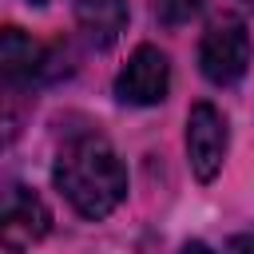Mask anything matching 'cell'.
Listing matches in <instances>:
<instances>
[{
  "label": "cell",
  "mask_w": 254,
  "mask_h": 254,
  "mask_svg": "<svg viewBox=\"0 0 254 254\" xmlns=\"http://www.w3.org/2000/svg\"><path fill=\"white\" fill-rule=\"evenodd\" d=\"M198 4L202 0H155V16H159V24L179 28V24H187L198 12Z\"/></svg>",
  "instance_id": "cell-8"
},
{
  "label": "cell",
  "mask_w": 254,
  "mask_h": 254,
  "mask_svg": "<svg viewBox=\"0 0 254 254\" xmlns=\"http://www.w3.org/2000/svg\"><path fill=\"white\" fill-rule=\"evenodd\" d=\"M52 230V214L44 206V198L28 187H8L4 194V218H0V242L12 250V254H24L32 250L44 234Z\"/></svg>",
  "instance_id": "cell-5"
},
{
  "label": "cell",
  "mask_w": 254,
  "mask_h": 254,
  "mask_svg": "<svg viewBox=\"0 0 254 254\" xmlns=\"http://www.w3.org/2000/svg\"><path fill=\"white\" fill-rule=\"evenodd\" d=\"M230 250H234V254H254V242H250V238H234Z\"/></svg>",
  "instance_id": "cell-9"
},
{
  "label": "cell",
  "mask_w": 254,
  "mask_h": 254,
  "mask_svg": "<svg viewBox=\"0 0 254 254\" xmlns=\"http://www.w3.org/2000/svg\"><path fill=\"white\" fill-rule=\"evenodd\" d=\"M75 24L91 48H111L127 28V0H75Z\"/></svg>",
  "instance_id": "cell-7"
},
{
  "label": "cell",
  "mask_w": 254,
  "mask_h": 254,
  "mask_svg": "<svg viewBox=\"0 0 254 254\" xmlns=\"http://www.w3.org/2000/svg\"><path fill=\"white\" fill-rule=\"evenodd\" d=\"M28 4H52V0H28Z\"/></svg>",
  "instance_id": "cell-11"
},
{
  "label": "cell",
  "mask_w": 254,
  "mask_h": 254,
  "mask_svg": "<svg viewBox=\"0 0 254 254\" xmlns=\"http://www.w3.org/2000/svg\"><path fill=\"white\" fill-rule=\"evenodd\" d=\"M52 179L71 210L83 218H107L127 198V171L115 147L95 131H79L60 147Z\"/></svg>",
  "instance_id": "cell-1"
},
{
  "label": "cell",
  "mask_w": 254,
  "mask_h": 254,
  "mask_svg": "<svg viewBox=\"0 0 254 254\" xmlns=\"http://www.w3.org/2000/svg\"><path fill=\"white\" fill-rule=\"evenodd\" d=\"M0 64H4L8 83H40V79H52V75H56L52 52H48L40 40H32L28 32H20V28H4Z\"/></svg>",
  "instance_id": "cell-6"
},
{
  "label": "cell",
  "mask_w": 254,
  "mask_h": 254,
  "mask_svg": "<svg viewBox=\"0 0 254 254\" xmlns=\"http://www.w3.org/2000/svg\"><path fill=\"white\" fill-rule=\"evenodd\" d=\"M167 87H171V64L151 44L135 48L127 67L115 75V99L127 107H155L167 99Z\"/></svg>",
  "instance_id": "cell-3"
},
{
  "label": "cell",
  "mask_w": 254,
  "mask_h": 254,
  "mask_svg": "<svg viewBox=\"0 0 254 254\" xmlns=\"http://www.w3.org/2000/svg\"><path fill=\"white\" fill-rule=\"evenodd\" d=\"M226 119L214 103H194L187 115V159L198 183H210L226 159Z\"/></svg>",
  "instance_id": "cell-4"
},
{
  "label": "cell",
  "mask_w": 254,
  "mask_h": 254,
  "mask_svg": "<svg viewBox=\"0 0 254 254\" xmlns=\"http://www.w3.org/2000/svg\"><path fill=\"white\" fill-rule=\"evenodd\" d=\"M250 56H254L250 32H246V24L238 16L210 20V28L202 32V44H198V67H202V75L210 83H218V87L238 83L246 75V67H250Z\"/></svg>",
  "instance_id": "cell-2"
},
{
  "label": "cell",
  "mask_w": 254,
  "mask_h": 254,
  "mask_svg": "<svg viewBox=\"0 0 254 254\" xmlns=\"http://www.w3.org/2000/svg\"><path fill=\"white\" fill-rule=\"evenodd\" d=\"M179 254H210V246H206V242H187Z\"/></svg>",
  "instance_id": "cell-10"
},
{
  "label": "cell",
  "mask_w": 254,
  "mask_h": 254,
  "mask_svg": "<svg viewBox=\"0 0 254 254\" xmlns=\"http://www.w3.org/2000/svg\"><path fill=\"white\" fill-rule=\"evenodd\" d=\"M246 4H250V8H254V0H246Z\"/></svg>",
  "instance_id": "cell-12"
}]
</instances>
